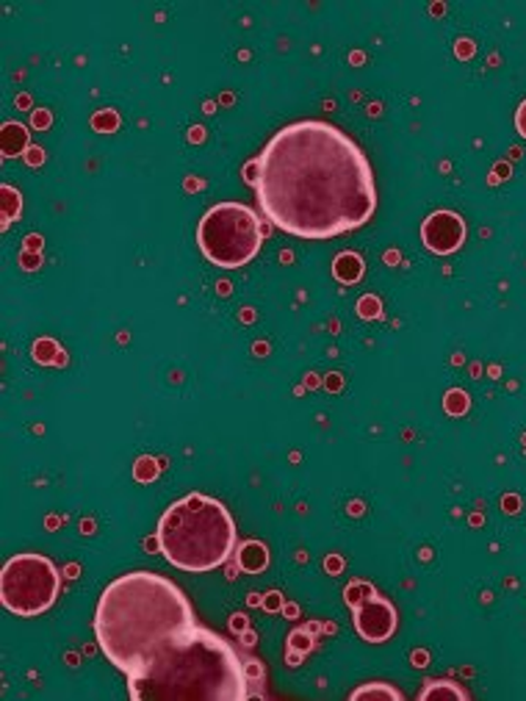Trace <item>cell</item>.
<instances>
[{"label": "cell", "mask_w": 526, "mask_h": 701, "mask_svg": "<svg viewBox=\"0 0 526 701\" xmlns=\"http://www.w3.org/2000/svg\"><path fill=\"white\" fill-rule=\"evenodd\" d=\"M197 241L203 256L221 269L247 267L264 245L258 214L244 203H219L199 219Z\"/></svg>", "instance_id": "obj_4"}, {"label": "cell", "mask_w": 526, "mask_h": 701, "mask_svg": "<svg viewBox=\"0 0 526 701\" xmlns=\"http://www.w3.org/2000/svg\"><path fill=\"white\" fill-rule=\"evenodd\" d=\"M354 612V629L363 640L369 643H385L399 627V616L393 601H388L385 596H380L377 590L365 594L358 605L352 607Z\"/></svg>", "instance_id": "obj_6"}, {"label": "cell", "mask_w": 526, "mask_h": 701, "mask_svg": "<svg viewBox=\"0 0 526 701\" xmlns=\"http://www.w3.org/2000/svg\"><path fill=\"white\" fill-rule=\"evenodd\" d=\"M358 313L363 319H377V317H380V300H377V297H371V295H365L363 300L358 302Z\"/></svg>", "instance_id": "obj_16"}, {"label": "cell", "mask_w": 526, "mask_h": 701, "mask_svg": "<svg viewBox=\"0 0 526 701\" xmlns=\"http://www.w3.org/2000/svg\"><path fill=\"white\" fill-rule=\"evenodd\" d=\"M332 275L336 280H341L343 286H352L363 278V258L354 256V252H338V258L332 261Z\"/></svg>", "instance_id": "obj_9"}, {"label": "cell", "mask_w": 526, "mask_h": 701, "mask_svg": "<svg viewBox=\"0 0 526 701\" xmlns=\"http://www.w3.org/2000/svg\"><path fill=\"white\" fill-rule=\"evenodd\" d=\"M446 408H448V413H454V416H457V413H463L465 408H468V400H465L463 391H452V394L446 396Z\"/></svg>", "instance_id": "obj_18"}, {"label": "cell", "mask_w": 526, "mask_h": 701, "mask_svg": "<svg viewBox=\"0 0 526 701\" xmlns=\"http://www.w3.org/2000/svg\"><path fill=\"white\" fill-rule=\"evenodd\" d=\"M133 474H136L138 483H149V480H155V474H158V466H155L153 457H142V461L136 463V468H133Z\"/></svg>", "instance_id": "obj_15"}, {"label": "cell", "mask_w": 526, "mask_h": 701, "mask_svg": "<svg viewBox=\"0 0 526 701\" xmlns=\"http://www.w3.org/2000/svg\"><path fill=\"white\" fill-rule=\"evenodd\" d=\"M42 162H44V153L39 151V147H31V151H28V164L37 167V164H42Z\"/></svg>", "instance_id": "obj_20"}, {"label": "cell", "mask_w": 526, "mask_h": 701, "mask_svg": "<svg viewBox=\"0 0 526 701\" xmlns=\"http://www.w3.org/2000/svg\"><path fill=\"white\" fill-rule=\"evenodd\" d=\"M33 361H39L42 367H59L66 358L64 350H61L53 339H39L37 344H33Z\"/></svg>", "instance_id": "obj_12"}, {"label": "cell", "mask_w": 526, "mask_h": 701, "mask_svg": "<svg viewBox=\"0 0 526 701\" xmlns=\"http://www.w3.org/2000/svg\"><path fill=\"white\" fill-rule=\"evenodd\" d=\"M116 125H120V117H116L114 112H100L97 117H94V128L97 131H116Z\"/></svg>", "instance_id": "obj_17"}, {"label": "cell", "mask_w": 526, "mask_h": 701, "mask_svg": "<svg viewBox=\"0 0 526 701\" xmlns=\"http://www.w3.org/2000/svg\"><path fill=\"white\" fill-rule=\"evenodd\" d=\"M515 128H518V134L526 140V101L520 103L518 112H515Z\"/></svg>", "instance_id": "obj_19"}, {"label": "cell", "mask_w": 526, "mask_h": 701, "mask_svg": "<svg viewBox=\"0 0 526 701\" xmlns=\"http://www.w3.org/2000/svg\"><path fill=\"white\" fill-rule=\"evenodd\" d=\"M421 239L435 256H452L465 241V223L454 212H435L421 225Z\"/></svg>", "instance_id": "obj_7"}, {"label": "cell", "mask_w": 526, "mask_h": 701, "mask_svg": "<svg viewBox=\"0 0 526 701\" xmlns=\"http://www.w3.org/2000/svg\"><path fill=\"white\" fill-rule=\"evenodd\" d=\"M0 197H3V228H9L11 219L20 217L22 197H20V192H17L14 186H9V184H6L3 189H0Z\"/></svg>", "instance_id": "obj_14"}, {"label": "cell", "mask_w": 526, "mask_h": 701, "mask_svg": "<svg viewBox=\"0 0 526 701\" xmlns=\"http://www.w3.org/2000/svg\"><path fill=\"white\" fill-rule=\"evenodd\" d=\"M236 560L241 571L260 574L269 566V549H266V544H260V540H247V544L238 546Z\"/></svg>", "instance_id": "obj_8"}, {"label": "cell", "mask_w": 526, "mask_h": 701, "mask_svg": "<svg viewBox=\"0 0 526 701\" xmlns=\"http://www.w3.org/2000/svg\"><path fill=\"white\" fill-rule=\"evenodd\" d=\"M365 695H371V699H393V701H402L404 699V695L399 693V690L393 688V684H382V682L363 684V688L354 690V693L349 695V699L358 701V699H365Z\"/></svg>", "instance_id": "obj_13"}, {"label": "cell", "mask_w": 526, "mask_h": 701, "mask_svg": "<svg viewBox=\"0 0 526 701\" xmlns=\"http://www.w3.org/2000/svg\"><path fill=\"white\" fill-rule=\"evenodd\" d=\"M0 147H3L6 158H14L28 151V131L20 123H6L3 134H0Z\"/></svg>", "instance_id": "obj_10"}, {"label": "cell", "mask_w": 526, "mask_h": 701, "mask_svg": "<svg viewBox=\"0 0 526 701\" xmlns=\"http://www.w3.org/2000/svg\"><path fill=\"white\" fill-rule=\"evenodd\" d=\"M255 195L275 228L299 239L358 230L377 212L371 164L358 142L324 120H299L266 142Z\"/></svg>", "instance_id": "obj_2"}, {"label": "cell", "mask_w": 526, "mask_h": 701, "mask_svg": "<svg viewBox=\"0 0 526 701\" xmlns=\"http://www.w3.org/2000/svg\"><path fill=\"white\" fill-rule=\"evenodd\" d=\"M48 123H50V117L44 112L42 114H39V112L33 114V125H37V128H48Z\"/></svg>", "instance_id": "obj_21"}, {"label": "cell", "mask_w": 526, "mask_h": 701, "mask_svg": "<svg viewBox=\"0 0 526 701\" xmlns=\"http://www.w3.org/2000/svg\"><path fill=\"white\" fill-rule=\"evenodd\" d=\"M61 577L53 560L44 555H14L0 574V601L9 612L22 618L42 616L59 599Z\"/></svg>", "instance_id": "obj_5"}, {"label": "cell", "mask_w": 526, "mask_h": 701, "mask_svg": "<svg viewBox=\"0 0 526 701\" xmlns=\"http://www.w3.org/2000/svg\"><path fill=\"white\" fill-rule=\"evenodd\" d=\"M236 546V524L219 499L188 494L166 507L158 522V549L181 571H214Z\"/></svg>", "instance_id": "obj_3"}, {"label": "cell", "mask_w": 526, "mask_h": 701, "mask_svg": "<svg viewBox=\"0 0 526 701\" xmlns=\"http://www.w3.org/2000/svg\"><path fill=\"white\" fill-rule=\"evenodd\" d=\"M100 651L127 679L133 701H244L249 662L194 616L192 601L155 571L105 585L94 612Z\"/></svg>", "instance_id": "obj_1"}, {"label": "cell", "mask_w": 526, "mask_h": 701, "mask_svg": "<svg viewBox=\"0 0 526 701\" xmlns=\"http://www.w3.org/2000/svg\"><path fill=\"white\" fill-rule=\"evenodd\" d=\"M468 699V690L452 679H430L426 688L421 690V699Z\"/></svg>", "instance_id": "obj_11"}]
</instances>
